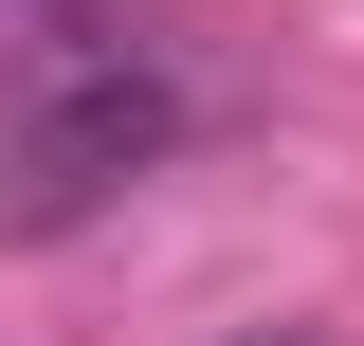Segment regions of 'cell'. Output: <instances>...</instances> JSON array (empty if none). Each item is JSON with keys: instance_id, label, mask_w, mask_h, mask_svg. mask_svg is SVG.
Returning <instances> with one entry per match:
<instances>
[{"instance_id": "cell-2", "label": "cell", "mask_w": 364, "mask_h": 346, "mask_svg": "<svg viewBox=\"0 0 364 346\" xmlns=\"http://www.w3.org/2000/svg\"><path fill=\"white\" fill-rule=\"evenodd\" d=\"M237 346H328V328H237Z\"/></svg>"}, {"instance_id": "cell-1", "label": "cell", "mask_w": 364, "mask_h": 346, "mask_svg": "<svg viewBox=\"0 0 364 346\" xmlns=\"http://www.w3.org/2000/svg\"><path fill=\"white\" fill-rule=\"evenodd\" d=\"M182 146V73L146 37H37L0 73V237H73Z\"/></svg>"}]
</instances>
